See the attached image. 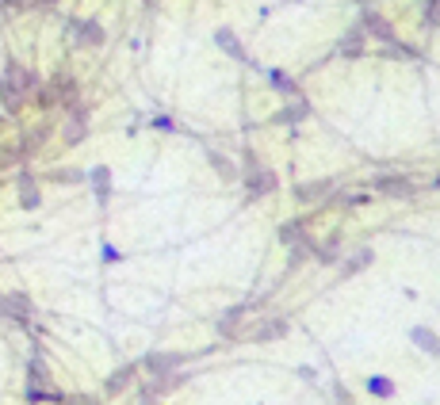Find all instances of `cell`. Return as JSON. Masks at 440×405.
Listing matches in <instances>:
<instances>
[{
    "mask_svg": "<svg viewBox=\"0 0 440 405\" xmlns=\"http://www.w3.org/2000/svg\"><path fill=\"white\" fill-rule=\"evenodd\" d=\"M62 134H65V142H69V146H77L81 138L88 134V111H84V107H73V115H69V122H65Z\"/></svg>",
    "mask_w": 440,
    "mask_h": 405,
    "instance_id": "obj_1",
    "label": "cell"
},
{
    "mask_svg": "<svg viewBox=\"0 0 440 405\" xmlns=\"http://www.w3.org/2000/svg\"><path fill=\"white\" fill-rule=\"evenodd\" d=\"M180 363H184L180 352H173V356H168V352H149L142 360V367H146V371H154V375H165V371H173V367H180Z\"/></svg>",
    "mask_w": 440,
    "mask_h": 405,
    "instance_id": "obj_2",
    "label": "cell"
},
{
    "mask_svg": "<svg viewBox=\"0 0 440 405\" xmlns=\"http://www.w3.org/2000/svg\"><path fill=\"white\" fill-rule=\"evenodd\" d=\"M69 31L77 35V42H88V46H100V42H104V27H100L96 20H84V23L73 20Z\"/></svg>",
    "mask_w": 440,
    "mask_h": 405,
    "instance_id": "obj_3",
    "label": "cell"
},
{
    "mask_svg": "<svg viewBox=\"0 0 440 405\" xmlns=\"http://www.w3.org/2000/svg\"><path fill=\"white\" fill-rule=\"evenodd\" d=\"M4 310H8V317H16V322H27V317H31V298H27L23 290H12V295H4Z\"/></svg>",
    "mask_w": 440,
    "mask_h": 405,
    "instance_id": "obj_4",
    "label": "cell"
},
{
    "mask_svg": "<svg viewBox=\"0 0 440 405\" xmlns=\"http://www.w3.org/2000/svg\"><path fill=\"white\" fill-rule=\"evenodd\" d=\"M284 333H287V322H284V317H276V322H260L257 333H253V341H279Z\"/></svg>",
    "mask_w": 440,
    "mask_h": 405,
    "instance_id": "obj_5",
    "label": "cell"
},
{
    "mask_svg": "<svg viewBox=\"0 0 440 405\" xmlns=\"http://www.w3.org/2000/svg\"><path fill=\"white\" fill-rule=\"evenodd\" d=\"M39 203H42V195H39V187H35V180H31V176H20V206L35 211Z\"/></svg>",
    "mask_w": 440,
    "mask_h": 405,
    "instance_id": "obj_6",
    "label": "cell"
},
{
    "mask_svg": "<svg viewBox=\"0 0 440 405\" xmlns=\"http://www.w3.org/2000/svg\"><path fill=\"white\" fill-rule=\"evenodd\" d=\"M92 187H96V199H100V203H108V195H111V172H108L104 165L92 168Z\"/></svg>",
    "mask_w": 440,
    "mask_h": 405,
    "instance_id": "obj_7",
    "label": "cell"
},
{
    "mask_svg": "<svg viewBox=\"0 0 440 405\" xmlns=\"http://www.w3.org/2000/svg\"><path fill=\"white\" fill-rule=\"evenodd\" d=\"M134 371H138V367H119V371H115V375H111V379L104 382V390H108V394H119V390H123V386H127L130 379H134Z\"/></svg>",
    "mask_w": 440,
    "mask_h": 405,
    "instance_id": "obj_8",
    "label": "cell"
},
{
    "mask_svg": "<svg viewBox=\"0 0 440 405\" xmlns=\"http://www.w3.org/2000/svg\"><path fill=\"white\" fill-rule=\"evenodd\" d=\"M27 382H31V386H50V371H46V363L39 360V356L31 360V371H27Z\"/></svg>",
    "mask_w": 440,
    "mask_h": 405,
    "instance_id": "obj_9",
    "label": "cell"
},
{
    "mask_svg": "<svg viewBox=\"0 0 440 405\" xmlns=\"http://www.w3.org/2000/svg\"><path fill=\"white\" fill-rule=\"evenodd\" d=\"M414 344H421L429 356H440V341L429 333V329H414Z\"/></svg>",
    "mask_w": 440,
    "mask_h": 405,
    "instance_id": "obj_10",
    "label": "cell"
},
{
    "mask_svg": "<svg viewBox=\"0 0 440 405\" xmlns=\"http://www.w3.org/2000/svg\"><path fill=\"white\" fill-rule=\"evenodd\" d=\"M376 187L379 192H390V195H406L410 192L406 180H398V176H383V180H376Z\"/></svg>",
    "mask_w": 440,
    "mask_h": 405,
    "instance_id": "obj_11",
    "label": "cell"
},
{
    "mask_svg": "<svg viewBox=\"0 0 440 405\" xmlns=\"http://www.w3.org/2000/svg\"><path fill=\"white\" fill-rule=\"evenodd\" d=\"M249 187H253V192H272V187H276V176H272V172H253Z\"/></svg>",
    "mask_w": 440,
    "mask_h": 405,
    "instance_id": "obj_12",
    "label": "cell"
},
{
    "mask_svg": "<svg viewBox=\"0 0 440 405\" xmlns=\"http://www.w3.org/2000/svg\"><path fill=\"white\" fill-rule=\"evenodd\" d=\"M219 46H222V50H230L233 58H241V61H245V50L238 46V39H233L230 31H219Z\"/></svg>",
    "mask_w": 440,
    "mask_h": 405,
    "instance_id": "obj_13",
    "label": "cell"
},
{
    "mask_svg": "<svg viewBox=\"0 0 440 405\" xmlns=\"http://www.w3.org/2000/svg\"><path fill=\"white\" fill-rule=\"evenodd\" d=\"M368 390H371V394H379V398H390V394H395V382H390V379H371V382H368Z\"/></svg>",
    "mask_w": 440,
    "mask_h": 405,
    "instance_id": "obj_14",
    "label": "cell"
},
{
    "mask_svg": "<svg viewBox=\"0 0 440 405\" xmlns=\"http://www.w3.org/2000/svg\"><path fill=\"white\" fill-rule=\"evenodd\" d=\"M425 23H429V27H436V23H440V0H429V8H425Z\"/></svg>",
    "mask_w": 440,
    "mask_h": 405,
    "instance_id": "obj_15",
    "label": "cell"
},
{
    "mask_svg": "<svg viewBox=\"0 0 440 405\" xmlns=\"http://www.w3.org/2000/svg\"><path fill=\"white\" fill-rule=\"evenodd\" d=\"M54 180H62V184H81L84 176H81V172H73V168H62V172H54Z\"/></svg>",
    "mask_w": 440,
    "mask_h": 405,
    "instance_id": "obj_16",
    "label": "cell"
},
{
    "mask_svg": "<svg viewBox=\"0 0 440 405\" xmlns=\"http://www.w3.org/2000/svg\"><path fill=\"white\" fill-rule=\"evenodd\" d=\"M368 27H376V35H379V39H390V27L383 23L379 16H368Z\"/></svg>",
    "mask_w": 440,
    "mask_h": 405,
    "instance_id": "obj_17",
    "label": "cell"
},
{
    "mask_svg": "<svg viewBox=\"0 0 440 405\" xmlns=\"http://www.w3.org/2000/svg\"><path fill=\"white\" fill-rule=\"evenodd\" d=\"M345 50H349V54L360 50V35H349V39H345Z\"/></svg>",
    "mask_w": 440,
    "mask_h": 405,
    "instance_id": "obj_18",
    "label": "cell"
},
{
    "mask_svg": "<svg viewBox=\"0 0 440 405\" xmlns=\"http://www.w3.org/2000/svg\"><path fill=\"white\" fill-rule=\"evenodd\" d=\"M0 317H8V310H4V295H0Z\"/></svg>",
    "mask_w": 440,
    "mask_h": 405,
    "instance_id": "obj_19",
    "label": "cell"
}]
</instances>
